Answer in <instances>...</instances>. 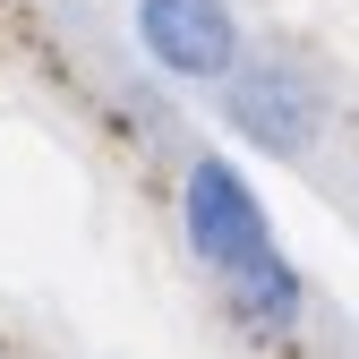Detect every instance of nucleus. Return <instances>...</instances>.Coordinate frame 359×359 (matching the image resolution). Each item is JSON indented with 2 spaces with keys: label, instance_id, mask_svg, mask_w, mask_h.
Returning a JSON list of instances; mask_svg holds the SVG:
<instances>
[{
  "label": "nucleus",
  "instance_id": "nucleus-2",
  "mask_svg": "<svg viewBox=\"0 0 359 359\" xmlns=\"http://www.w3.org/2000/svg\"><path fill=\"white\" fill-rule=\"evenodd\" d=\"M180 231H189V257L205 274H231L257 248H274V222H265V197L240 180V163L197 154L180 171Z\"/></svg>",
  "mask_w": 359,
  "mask_h": 359
},
{
  "label": "nucleus",
  "instance_id": "nucleus-4",
  "mask_svg": "<svg viewBox=\"0 0 359 359\" xmlns=\"http://www.w3.org/2000/svg\"><path fill=\"white\" fill-rule=\"evenodd\" d=\"M222 291H231V317L257 325V334H291V325L308 317V283H299V265H291L283 248H257L248 265H231Z\"/></svg>",
  "mask_w": 359,
  "mask_h": 359
},
{
  "label": "nucleus",
  "instance_id": "nucleus-1",
  "mask_svg": "<svg viewBox=\"0 0 359 359\" xmlns=\"http://www.w3.org/2000/svg\"><path fill=\"white\" fill-rule=\"evenodd\" d=\"M222 128H231L240 146L274 154V163H299L325 137V95L291 60H240L222 77Z\"/></svg>",
  "mask_w": 359,
  "mask_h": 359
},
{
  "label": "nucleus",
  "instance_id": "nucleus-3",
  "mask_svg": "<svg viewBox=\"0 0 359 359\" xmlns=\"http://www.w3.org/2000/svg\"><path fill=\"white\" fill-rule=\"evenodd\" d=\"M137 52L180 86H222L240 69L231 0H137Z\"/></svg>",
  "mask_w": 359,
  "mask_h": 359
}]
</instances>
